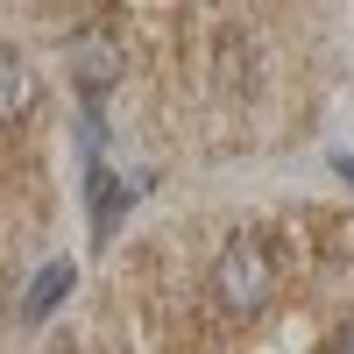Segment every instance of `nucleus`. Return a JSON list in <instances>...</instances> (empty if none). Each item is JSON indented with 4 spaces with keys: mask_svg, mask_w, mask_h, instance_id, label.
I'll return each instance as SVG.
<instances>
[{
    "mask_svg": "<svg viewBox=\"0 0 354 354\" xmlns=\"http://www.w3.org/2000/svg\"><path fill=\"white\" fill-rule=\"evenodd\" d=\"M270 283H277L270 248H262L255 234H234V241L220 248V262H213V298H220L234 319H255L262 305H270Z\"/></svg>",
    "mask_w": 354,
    "mask_h": 354,
    "instance_id": "obj_1",
    "label": "nucleus"
},
{
    "mask_svg": "<svg viewBox=\"0 0 354 354\" xmlns=\"http://www.w3.org/2000/svg\"><path fill=\"white\" fill-rule=\"evenodd\" d=\"M71 78H78V93H113L121 85V43L113 36H71Z\"/></svg>",
    "mask_w": 354,
    "mask_h": 354,
    "instance_id": "obj_2",
    "label": "nucleus"
},
{
    "mask_svg": "<svg viewBox=\"0 0 354 354\" xmlns=\"http://www.w3.org/2000/svg\"><path fill=\"white\" fill-rule=\"evenodd\" d=\"M85 205H93V241H113V227H121V213H128V185L106 163H93L85 170Z\"/></svg>",
    "mask_w": 354,
    "mask_h": 354,
    "instance_id": "obj_3",
    "label": "nucleus"
},
{
    "mask_svg": "<svg viewBox=\"0 0 354 354\" xmlns=\"http://www.w3.org/2000/svg\"><path fill=\"white\" fill-rule=\"evenodd\" d=\"M28 106H36V71H28V57L0 43V128L28 121Z\"/></svg>",
    "mask_w": 354,
    "mask_h": 354,
    "instance_id": "obj_4",
    "label": "nucleus"
},
{
    "mask_svg": "<svg viewBox=\"0 0 354 354\" xmlns=\"http://www.w3.org/2000/svg\"><path fill=\"white\" fill-rule=\"evenodd\" d=\"M64 290H71V262H50V270L28 283L21 312H28V319H43V312H57V305H64Z\"/></svg>",
    "mask_w": 354,
    "mask_h": 354,
    "instance_id": "obj_5",
    "label": "nucleus"
},
{
    "mask_svg": "<svg viewBox=\"0 0 354 354\" xmlns=\"http://www.w3.org/2000/svg\"><path fill=\"white\" fill-rule=\"evenodd\" d=\"M333 354H354V326H347V333H340V347H333Z\"/></svg>",
    "mask_w": 354,
    "mask_h": 354,
    "instance_id": "obj_6",
    "label": "nucleus"
}]
</instances>
